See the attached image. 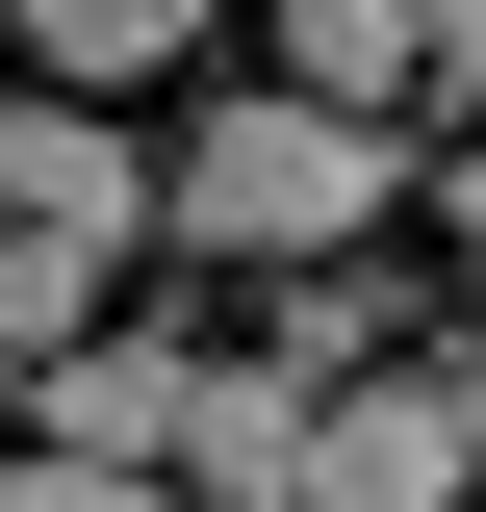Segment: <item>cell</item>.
<instances>
[{"mask_svg":"<svg viewBox=\"0 0 486 512\" xmlns=\"http://www.w3.org/2000/svg\"><path fill=\"white\" fill-rule=\"evenodd\" d=\"M154 231L180 256H359L384 231V128H333V103H282V77H231V103L180 128V154H154Z\"/></svg>","mask_w":486,"mask_h":512,"instance_id":"cell-1","label":"cell"},{"mask_svg":"<svg viewBox=\"0 0 486 512\" xmlns=\"http://www.w3.org/2000/svg\"><path fill=\"white\" fill-rule=\"evenodd\" d=\"M180 410H205V359H180V333H77V359L26 384V461H103V487H154V461H180Z\"/></svg>","mask_w":486,"mask_h":512,"instance_id":"cell-2","label":"cell"},{"mask_svg":"<svg viewBox=\"0 0 486 512\" xmlns=\"http://www.w3.org/2000/svg\"><path fill=\"white\" fill-rule=\"evenodd\" d=\"M0 231H52V256H154V154L0 77Z\"/></svg>","mask_w":486,"mask_h":512,"instance_id":"cell-3","label":"cell"},{"mask_svg":"<svg viewBox=\"0 0 486 512\" xmlns=\"http://www.w3.org/2000/svg\"><path fill=\"white\" fill-rule=\"evenodd\" d=\"M307 512H461V410H435V359H384V384L307 410Z\"/></svg>","mask_w":486,"mask_h":512,"instance_id":"cell-4","label":"cell"},{"mask_svg":"<svg viewBox=\"0 0 486 512\" xmlns=\"http://www.w3.org/2000/svg\"><path fill=\"white\" fill-rule=\"evenodd\" d=\"M282 103L410 128V103H435V0H282Z\"/></svg>","mask_w":486,"mask_h":512,"instance_id":"cell-5","label":"cell"},{"mask_svg":"<svg viewBox=\"0 0 486 512\" xmlns=\"http://www.w3.org/2000/svg\"><path fill=\"white\" fill-rule=\"evenodd\" d=\"M180 512H307V384H256V359H205V410H180V461H154Z\"/></svg>","mask_w":486,"mask_h":512,"instance_id":"cell-6","label":"cell"},{"mask_svg":"<svg viewBox=\"0 0 486 512\" xmlns=\"http://www.w3.org/2000/svg\"><path fill=\"white\" fill-rule=\"evenodd\" d=\"M256 384H307V410H333V384H384V282H359V256H307L282 308H256Z\"/></svg>","mask_w":486,"mask_h":512,"instance_id":"cell-7","label":"cell"},{"mask_svg":"<svg viewBox=\"0 0 486 512\" xmlns=\"http://www.w3.org/2000/svg\"><path fill=\"white\" fill-rule=\"evenodd\" d=\"M103 282H128V256H52V231H0V410L52 384L77 333H103Z\"/></svg>","mask_w":486,"mask_h":512,"instance_id":"cell-8","label":"cell"},{"mask_svg":"<svg viewBox=\"0 0 486 512\" xmlns=\"http://www.w3.org/2000/svg\"><path fill=\"white\" fill-rule=\"evenodd\" d=\"M0 512H180V487H103V461H0Z\"/></svg>","mask_w":486,"mask_h":512,"instance_id":"cell-9","label":"cell"},{"mask_svg":"<svg viewBox=\"0 0 486 512\" xmlns=\"http://www.w3.org/2000/svg\"><path fill=\"white\" fill-rule=\"evenodd\" d=\"M435 410H461V512H486V333H435Z\"/></svg>","mask_w":486,"mask_h":512,"instance_id":"cell-10","label":"cell"},{"mask_svg":"<svg viewBox=\"0 0 486 512\" xmlns=\"http://www.w3.org/2000/svg\"><path fill=\"white\" fill-rule=\"evenodd\" d=\"M435 231H486V154H461V205H435Z\"/></svg>","mask_w":486,"mask_h":512,"instance_id":"cell-11","label":"cell"},{"mask_svg":"<svg viewBox=\"0 0 486 512\" xmlns=\"http://www.w3.org/2000/svg\"><path fill=\"white\" fill-rule=\"evenodd\" d=\"M0 461H26V410H0Z\"/></svg>","mask_w":486,"mask_h":512,"instance_id":"cell-12","label":"cell"}]
</instances>
